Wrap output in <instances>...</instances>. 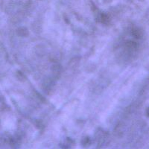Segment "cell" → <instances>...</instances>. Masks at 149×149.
<instances>
[{"label": "cell", "instance_id": "6da1fadb", "mask_svg": "<svg viewBox=\"0 0 149 149\" xmlns=\"http://www.w3.org/2000/svg\"><path fill=\"white\" fill-rule=\"evenodd\" d=\"M147 113H148V115L149 116V108L148 109V110H147Z\"/></svg>", "mask_w": 149, "mask_h": 149}]
</instances>
